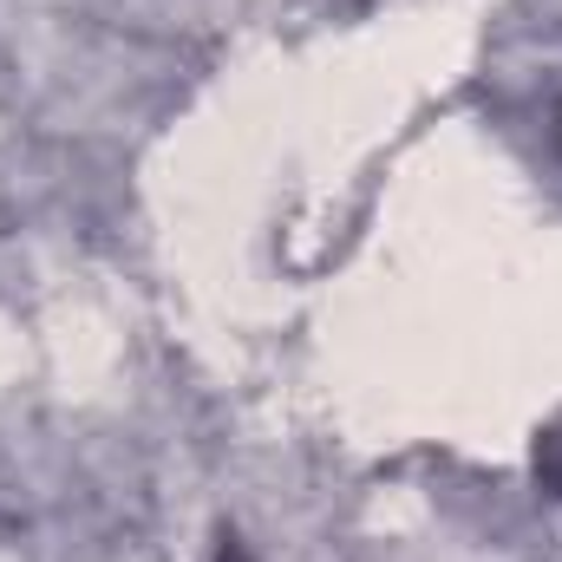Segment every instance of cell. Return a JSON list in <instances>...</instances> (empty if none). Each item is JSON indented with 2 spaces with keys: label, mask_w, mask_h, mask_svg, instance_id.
Wrapping results in <instances>:
<instances>
[{
  "label": "cell",
  "mask_w": 562,
  "mask_h": 562,
  "mask_svg": "<svg viewBox=\"0 0 562 562\" xmlns=\"http://www.w3.org/2000/svg\"><path fill=\"white\" fill-rule=\"evenodd\" d=\"M537 471H543V484L562 497V425L543 438V445H537Z\"/></svg>",
  "instance_id": "6da1fadb"
}]
</instances>
